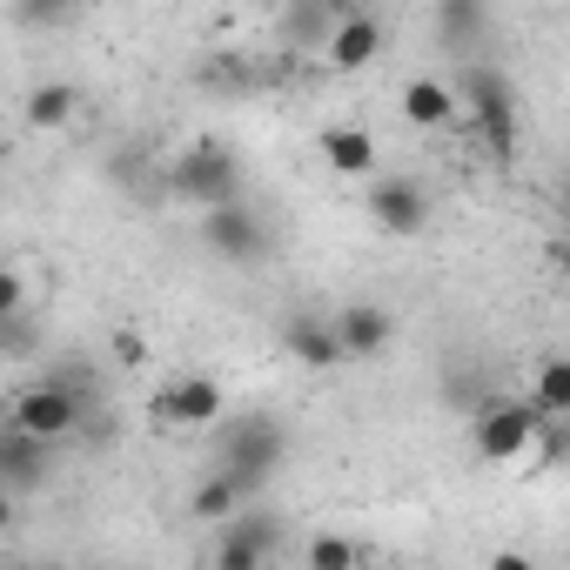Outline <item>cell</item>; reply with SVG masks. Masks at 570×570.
Segmentation results:
<instances>
[{
	"mask_svg": "<svg viewBox=\"0 0 570 570\" xmlns=\"http://www.w3.org/2000/svg\"><path fill=\"white\" fill-rule=\"evenodd\" d=\"M436 28H443V41H483V28H490V14L483 8H470V0H443L436 8Z\"/></svg>",
	"mask_w": 570,
	"mask_h": 570,
	"instance_id": "cell-19",
	"label": "cell"
},
{
	"mask_svg": "<svg viewBox=\"0 0 570 570\" xmlns=\"http://www.w3.org/2000/svg\"><path fill=\"white\" fill-rule=\"evenodd\" d=\"M309 570H363V550H356V537H343V530H323V537H309Z\"/></svg>",
	"mask_w": 570,
	"mask_h": 570,
	"instance_id": "cell-18",
	"label": "cell"
},
{
	"mask_svg": "<svg viewBox=\"0 0 570 570\" xmlns=\"http://www.w3.org/2000/svg\"><path fill=\"white\" fill-rule=\"evenodd\" d=\"M456 115H463V95L450 81H430V75L403 81V121L410 128H450Z\"/></svg>",
	"mask_w": 570,
	"mask_h": 570,
	"instance_id": "cell-12",
	"label": "cell"
},
{
	"mask_svg": "<svg viewBox=\"0 0 570 570\" xmlns=\"http://www.w3.org/2000/svg\"><path fill=\"white\" fill-rule=\"evenodd\" d=\"M55 476V443H41V436H28V430H0V483H8L14 497H35L41 483Z\"/></svg>",
	"mask_w": 570,
	"mask_h": 570,
	"instance_id": "cell-9",
	"label": "cell"
},
{
	"mask_svg": "<svg viewBox=\"0 0 570 570\" xmlns=\"http://www.w3.org/2000/svg\"><path fill=\"white\" fill-rule=\"evenodd\" d=\"M202 242H208L222 262H235V268H248V262H262V255H268V228H262V215H255V208H242V202L208 208V215H202Z\"/></svg>",
	"mask_w": 570,
	"mask_h": 570,
	"instance_id": "cell-7",
	"label": "cell"
},
{
	"mask_svg": "<svg viewBox=\"0 0 570 570\" xmlns=\"http://www.w3.org/2000/svg\"><path fill=\"white\" fill-rule=\"evenodd\" d=\"M316 155H323L336 175H376V135H370V128H350V121L323 128V135H316Z\"/></svg>",
	"mask_w": 570,
	"mask_h": 570,
	"instance_id": "cell-14",
	"label": "cell"
},
{
	"mask_svg": "<svg viewBox=\"0 0 570 570\" xmlns=\"http://www.w3.org/2000/svg\"><path fill=\"white\" fill-rule=\"evenodd\" d=\"M215 537H235V543H255L262 557H275V537H282V523L275 517H262V510H242L228 530H215Z\"/></svg>",
	"mask_w": 570,
	"mask_h": 570,
	"instance_id": "cell-20",
	"label": "cell"
},
{
	"mask_svg": "<svg viewBox=\"0 0 570 570\" xmlns=\"http://www.w3.org/2000/svg\"><path fill=\"white\" fill-rule=\"evenodd\" d=\"M188 510H195L202 523H215V530H228V523L242 517V483H235V476H222V470H208V476L195 483V497H188Z\"/></svg>",
	"mask_w": 570,
	"mask_h": 570,
	"instance_id": "cell-15",
	"label": "cell"
},
{
	"mask_svg": "<svg viewBox=\"0 0 570 570\" xmlns=\"http://www.w3.org/2000/svg\"><path fill=\"white\" fill-rule=\"evenodd\" d=\"M282 350H289L303 370H336V363H350V350H343V336H336V316H309V309H296L289 323H282Z\"/></svg>",
	"mask_w": 570,
	"mask_h": 570,
	"instance_id": "cell-10",
	"label": "cell"
},
{
	"mask_svg": "<svg viewBox=\"0 0 570 570\" xmlns=\"http://www.w3.org/2000/svg\"><path fill=\"white\" fill-rule=\"evenodd\" d=\"M543 416H537V403H523V396H490L476 416H470V443H476V456L483 463H517L530 443H543Z\"/></svg>",
	"mask_w": 570,
	"mask_h": 570,
	"instance_id": "cell-4",
	"label": "cell"
},
{
	"mask_svg": "<svg viewBox=\"0 0 570 570\" xmlns=\"http://www.w3.org/2000/svg\"><path fill=\"white\" fill-rule=\"evenodd\" d=\"M376 55H383V21H376V14H363V8H350V14L336 21V35H330L323 61H330L336 75H363Z\"/></svg>",
	"mask_w": 570,
	"mask_h": 570,
	"instance_id": "cell-11",
	"label": "cell"
},
{
	"mask_svg": "<svg viewBox=\"0 0 570 570\" xmlns=\"http://www.w3.org/2000/svg\"><path fill=\"white\" fill-rule=\"evenodd\" d=\"M336 336H343L350 356H376V350H390L396 316L383 303H350V309H336Z\"/></svg>",
	"mask_w": 570,
	"mask_h": 570,
	"instance_id": "cell-13",
	"label": "cell"
},
{
	"mask_svg": "<svg viewBox=\"0 0 570 570\" xmlns=\"http://www.w3.org/2000/svg\"><path fill=\"white\" fill-rule=\"evenodd\" d=\"M208 570H268V557L255 543H235V537H215L208 550Z\"/></svg>",
	"mask_w": 570,
	"mask_h": 570,
	"instance_id": "cell-21",
	"label": "cell"
},
{
	"mask_svg": "<svg viewBox=\"0 0 570 570\" xmlns=\"http://www.w3.org/2000/svg\"><path fill=\"white\" fill-rule=\"evenodd\" d=\"M370 222L383 235H423L430 228V195L410 175H376L370 181Z\"/></svg>",
	"mask_w": 570,
	"mask_h": 570,
	"instance_id": "cell-8",
	"label": "cell"
},
{
	"mask_svg": "<svg viewBox=\"0 0 570 570\" xmlns=\"http://www.w3.org/2000/svg\"><path fill=\"white\" fill-rule=\"evenodd\" d=\"M75 101H81V95H75L68 81H41V88L28 95V121H35V128H61V121H75Z\"/></svg>",
	"mask_w": 570,
	"mask_h": 570,
	"instance_id": "cell-17",
	"label": "cell"
},
{
	"mask_svg": "<svg viewBox=\"0 0 570 570\" xmlns=\"http://www.w3.org/2000/svg\"><path fill=\"white\" fill-rule=\"evenodd\" d=\"M8 423L28 430V436H41V443H68V436L88 423V363H75V356H68V363H48L41 383L14 390Z\"/></svg>",
	"mask_w": 570,
	"mask_h": 570,
	"instance_id": "cell-1",
	"label": "cell"
},
{
	"mask_svg": "<svg viewBox=\"0 0 570 570\" xmlns=\"http://www.w3.org/2000/svg\"><path fill=\"white\" fill-rule=\"evenodd\" d=\"M155 423H168V430H222L228 423V396H222L215 376L181 370V376H168L155 390Z\"/></svg>",
	"mask_w": 570,
	"mask_h": 570,
	"instance_id": "cell-6",
	"label": "cell"
},
{
	"mask_svg": "<svg viewBox=\"0 0 570 570\" xmlns=\"http://www.w3.org/2000/svg\"><path fill=\"white\" fill-rule=\"evenodd\" d=\"M490 570H537V563H530L523 550H497V557H490Z\"/></svg>",
	"mask_w": 570,
	"mask_h": 570,
	"instance_id": "cell-22",
	"label": "cell"
},
{
	"mask_svg": "<svg viewBox=\"0 0 570 570\" xmlns=\"http://www.w3.org/2000/svg\"><path fill=\"white\" fill-rule=\"evenodd\" d=\"M168 188L181 202H195L202 215L208 208H228V202H242V161H235L228 141H188L175 155V168H168Z\"/></svg>",
	"mask_w": 570,
	"mask_h": 570,
	"instance_id": "cell-3",
	"label": "cell"
},
{
	"mask_svg": "<svg viewBox=\"0 0 570 570\" xmlns=\"http://www.w3.org/2000/svg\"><path fill=\"white\" fill-rule=\"evenodd\" d=\"M282 456H289V430H282L275 416H262V410L228 416V423L215 430V470L235 476L242 497H255V490L282 470Z\"/></svg>",
	"mask_w": 570,
	"mask_h": 570,
	"instance_id": "cell-2",
	"label": "cell"
},
{
	"mask_svg": "<svg viewBox=\"0 0 570 570\" xmlns=\"http://www.w3.org/2000/svg\"><path fill=\"white\" fill-rule=\"evenodd\" d=\"M537 416H570V356H550L537 363Z\"/></svg>",
	"mask_w": 570,
	"mask_h": 570,
	"instance_id": "cell-16",
	"label": "cell"
},
{
	"mask_svg": "<svg viewBox=\"0 0 570 570\" xmlns=\"http://www.w3.org/2000/svg\"><path fill=\"white\" fill-rule=\"evenodd\" d=\"M463 115L476 121V135H483V148H490L497 161L517 155V95H510L503 68L470 61V75H463Z\"/></svg>",
	"mask_w": 570,
	"mask_h": 570,
	"instance_id": "cell-5",
	"label": "cell"
}]
</instances>
